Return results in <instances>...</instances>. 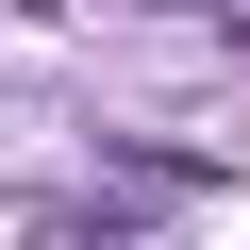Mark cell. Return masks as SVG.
I'll return each mask as SVG.
<instances>
[]
</instances>
